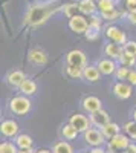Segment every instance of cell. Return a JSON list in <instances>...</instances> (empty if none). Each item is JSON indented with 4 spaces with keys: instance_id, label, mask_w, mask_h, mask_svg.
Returning a JSON list of instances; mask_svg holds the SVG:
<instances>
[{
    "instance_id": "6da1fadb",
    "label": "cell",
    "mask_w": 136,
    "mask_h": 153,
    "mask_svg": "<svg viewBox=\"0 0 136 153\" xmlns=\"http://www.w3.org/2000/svg\"><path fill=\"white\" fill-rule=\"evenodd\" d=\"M58 9H60L58 2H41L38 5H32L26 14V23L31 26L41 25L51 16H54Z\"/></svg>"
},
{
    "instance_id": "7a4b0ae2",
    "label": "cell",
    "mask_w": 136,
    "mask_h": 153,
    "mask_svg": "<svg viewBox=\"0 0 136 153\" xmlns=\"http://www.w3.org/2000/svg\"><path fill=\"white\" fill-rule=\"evenodd\" d=\"M8 107H9L11 113L17 115V117H23V115H28L31 112L32 103H31L29 97H26V95H16L9 100Z\"/></svg>"
},
{
    "instance_id": "3957f363",
    "label": "cell",
    "mask_w": 136,
    "mask_h": 153,
    "mask_svg": "<svg viewBox=\"0 0 136 153\" xmlns=\"http://www.w3.org/2000/svg\"><path fill=\"white\" fill-rule=\"evenodd\" d=\"M84 138V143L90 146V147H103L107 141H106V136L103 135L101 129H96V127H90L83 133Z\"/></svg>"
},
{
    "instance_id": "277c9868",
    "label": "cell",
    "mask_w": 136,
    "mask_h": 153,
    "mask_svg": "<svg viewBox=\"0 0 136 153\" xmlns=\"http://www.w3.org/2000/svg\"><path fill=\"white\" fill-rule=\"evenodd\" d=\"M104 35H106V38L110 43H116L119 46H126V43L129 42L127 40V34L121 28L113 26V25H110V26H107L104 29Z\"/></svg>"
},
{
    "instance_id": "5b68a950",
    "label": "cell",
    "mask_w": 136,
    "mask_h": 153,
    "mask_svg": "<svg viewBox=\"0 0 136 153\" xmlns=\"http://www.w3.org/2000/svg\"><path fill=\"white\" fill-rule=\"evenodd\" d=\"M69 29L77 35H84L89 31V20L83 14H78L75 17L69 19Z\"/></svg>"
},
{
    "instance_id": "8992f818",
    "label": "cell",
    "mask_w": 136,
    "mask_h": 153,
    "mask_svg": "<svg viewBox=\"0 0 136 153\" xmlns=\"http://www.w3.org/2000/svg\"><path fill=\"white\" fill-rule=\"evenodd\" d=\"M130 138L124 133H119L116 136H113L112 139L107 141V150H112V152H124L129 149L130 146Z\"/></svg>"
},
{
    "instance_id": "52a82bcc",
    "label": "cell",
    "mask_w": 136,
    "mask_h": 153,
    "mask_svg": "<svg viewBox=\"0 0 136 153\" xmlns=\"http://www.w3.org/2000/svg\"><path fill=\"white\" fill-rule=\"evenodd\" d=\"M66 65L67 66H78V68H86L87 66V57L83 51L80 49H72L66 55Z\"/></svg>"
},
{
    "instance_id": "ba28073f",
    "label": "cell",
    "mask_w": 136,
    "mask_h": 153,
    "mask_svg": "<svg viewBox=\"0 0 136 153\" xmlns=\"http://www.w3.org/2000/svg\"><path fill=\"white\" fill-rule=\"evenodd\" d=\"M69 124L72 127H75V129L80 132V133H84L87 129H90L92 124H90V118H87L84 113H72V117L69 118Z\"/></svg>"
},
{
    "instance_id": "9c48e42d",
    "label": "cell",
    "mask_w": 136,
    "mask_h": 153,
    "mask_svg": "<svg viewBox=\"0 0 136 153\" xmlns=\"http://www.w3.org/2000/svg\"><path fill=\"white\" fill-rule=\"evenodd\" d=\"M81 107L86 113H95V112H100L103 109V103H101V100L95 97V95H87V97H84L83 101H81Z\"/></svg>"
},
{
    "instance_id": "30bf717a",
    "label": "cell",
    "mask_w": 136,
    "mask_h": 153,
    "mask_svg": "<svg viewBox=\"0 0 136 153\" xmlns=\"http://www.w3.org/2000/svg\"><path fill=\"white\" fill-rule=\"evenodd\" d=\"M112 92L118 100H129L133 94V89H132V84H129L126 81H118L113 84Z\"/></svg>"
},
{
    "instance_id": "8fae6325",
    "label": "cell",
    "mask_w": 136,
    "mask_h": 153,
    "mask_svg": "<svg viewBox=\"0 0 136 153\" xmlns=\"http://www.w3.org/2000/svg\"><path fill=\"white\" fill-rule=\"evenodd\" d=\"M96 68L100 69L101 75H115L116 69H118V61L112 60V58H100L96 63Z\"/></svg>"
},
{
    "instance_id": "7c38bea8",
    "label": "cell",
    "mask_w": 136,
    "mask_h": 153,
    "mask_svg": "<svg viewBox=\"0 0 136 153\" xmlns=\"http://www.w3.org/2000/svg\"><path fill=\"white\" fill-rule=\"evenodd\" d=\"M89 118H90V124H92L93 127H96V129H103L106 124L110 123V115H109V112H106L104 109H101L100 112L92 113Z\"/></svg>"
},
{
    "instance_id": "4fadbf2b",
    "label": "cell",
    "mask_w": 136,
    "mask_h": 153,
    "mask_svg": "<svg viewBox=\"0 0 136 153\" xmlns=\"http://www.w3.org/2000/svg\"><path fill=\"white\" fill-rule=\"evenodd\" d=\"M24 80H26V75H24L23 71H18V69L11 71V72L6 75V83H8V86L12 87V89H18Z\"/></svg>"
},
{
    "instance_id": "5bb4252c",
    "label": "cell",
    "mask_w": 136,
    "mask_h": 153,
    "mask_svg": "<svg viewBox=\"0 0 136 153\" xmlns=\"http://www.w3.org/2000/svg\"><path fill=\"white\" fill-rule=\"evenodd\" d=\"M0 132L6 138H12L18 135V124L14 120H3L0 124Z\"/></svg>"
},
{
    "instance_id": "9a60e30c",
    "label": "cell",
    "mask_w": 136,
    "mask_h": 153,
    "mask_svg": "<svg viewBox=\"0 0 136 153\" xmlns=\"http://www.w3.org/2000/svg\"><path fill=\"white\" fill-rule=\"evenodd\" d=\"M28 58H29V61L32 63L34 66H44L47 63V54L40 48L32 49L29 52V55H28Z\"/></svg>"
},
{
    "instance_id": "2e32d148",
    "label": "cell",
    "mask_w": 136,
    "mask_h": 153,
    "mask_svg": "<svg viewBox=\"0 0 136 153\" xmlns=\"http://www.w3.org/2000/svg\"><path fill=\"white\" fill-rule=\"evenodd\" d=\"M122 54H124V46H119L116 43H107L104 46V55L107 58H112V60L118 61Z\"/></svg>"
},
{
    "instance_id": "e0dca14e",
    "label": "cell",
    "mask_w": 136,
    "mask_h": 153,
    "mask_svg": "<svg viewBox=\"0 0 136 153\" xmlns=\"http://www.w3.org/2000/svg\"><path fill=\"white\" fill-rule=\"evenodd\" d=\"M100 78H101V72H100V69L96 68V65H95V66L87 65V66L84 68L83 80L89 81V83H96V81H100Z\"/></svg>"
},
{
    "instance_id": "ac0fdd59",
    "label": "cell",
    "mask_w": 136,
    "mask_h": 153,
    "mask_svg": "<svg viewBox=\"0 0 136 153\" xmlns=\"http://www.w3.org/2000/svg\"><path fill=\"white\" fill-rule=\"evenodd\" d=\"M80 12L83 16H95L98 11V5L95 0H80Z\"/></svg>"
},
{
    "instance_id": "d6986e66",
    "label": "cell",
    "mask_w": 136,
    "mask_h": 153,
    "mask_svg": "<svg viewBox=\"0 0 136 153\" xmlns=\"http://www.w3.org/2000/svg\"><path fill=\"white\" fill-rule=\"evenodd\" d=\"M101 132H103V135L106 136V139H112L113 136H116V135L121 133V127H119V124L110 121L109 124H106V126L103 127Z\"/></svg>"
},
{
    "instance_id": "ffe728a7",
    "label": "cell",
    "mask_w": 136,
    "mask_h": 153,
    "mask_svg": "<svg viewBox=\"0 0 136 153\" xmlns=\"http://www.w3.org/2000/svg\"><path fill=\"white\" fill-rule=\"evenodd\" d=\"M18 91H20L21 95L31 97V95H34L37 92V83L34 80H31V78H26V80L21 83V86L18 87Z\"/></svg>"
},
{
    "instance_id": "44dd1931",
    "label": "cell",
    "mask_w": 136,
    "mask_h": 153,
    "mask_svg": "<svg viewBox=\"0 0 136 153\" xmlns=\"http://www.w3.org/2000/svg\"><path fill=\"white\" fill-rule=\"evenodd\" d=\"M78 135H80V132L75 127H72L69 123L61 126V136L64 138V141H73V139L78 138Z\"/></svg>"
},
{
    "instance_id": "7402d4cb",
    "label": "cell",
    "mask_w": 136,
    "mask_h": 153,
    "mask_svg": "<svg viewBox=\"0 0 136 153\" xmlns=\"http://www.w3.org/2000/svg\"><path fill=\"white\" fill-rule=\"evenodd\" d=\"M14 141H16V146L18 149H32V146H34L32 138L26 133H18Z\"/></svg>"
},
{
    "instance_id": "603a6c76",
    "label": "cell",
    "mask_w": 136,
    "mask_h": 153,
    "mask_svg": "<svg viewBox=\"0 0 136 153\" xmlns=\"http://www.w3.org/2000/svg\"><path fill=\"white\" fill-rule=\"evenodd\" d=\"M52 152L54 153H73V147L67 141H57L52 146Z\"/></svg>"
},
{
    "instance_id": "cb8c5ba5",
    "label": "cell",
    "mask_w": 136,
    "mask_h": 153,
    "mask_svg": "<svg viewBox=\"0 0 136 153\" xmlns=\"http://www.w3.org/2000/svg\"><path fill=\"white\" fill-rule=\"evenodd\" d=\"M96 5H98V12L101 14V12L116 9V0H96Z\"/></svg>"
},
{
    "instance_id": "d4e9b609",
    "label": "cell",
    "mask_w": 136,
    "mask_h": 153,
    "mask_svg": "<svg viewBox=\"0 0 136 153\" xmlns=\"http://www.w3.org/2000/svg\"><path fill=\"white\" fill-rule=\"evenodd\" d=\"M63 12H64V16L67 19H72V17L81 14V12H80V5L78 3H66L63 6Z\"/></svg>"
},
{
    "instance_id": "484cf974",
    "label": "cell",
    "mask_w": 136,
    "mask_h": 153,
    "mask_svg": "<svg viewBox=\"0 0 136 153\" xmlns=\"http://www.w3.org/2000/svg\"><path fill=\"white\" fill-rule=\"evenodd\" d=\"M118 63H119V66L133 68V66L136 65V57H135V55H132V54H129V52H126V51H124V54L121 55V58L118 60Z\"/></svg>"
},
{
    "instance_id": "4316f807",
    "label": "cell",
    "mask_w": 136,
    "mask_h": 153,
    "mask_svg": "<svg viewBox=\"0 0 136 153\" xmlns=\"http://www.w3.org/2000/svg\"><path fill=\"white\" fill-rule=\"evenodd\" d=\"M83 72H84V68H78V66H67V65H66V74H67L69 78L80 80V78H83Z\"/></svg>"
},
{
    "instance_id": "83f0119b",
    "label": "cell",
    "mask_w": 136,
    "mask_h": 153,
    "mask_svg": "<svg viewBox=\"0 0 136 153\" xmlns=\"http://www.w3.org/2000/svg\"><path fill=\"white\" fill-rule=\"evenodd\" d=\"M130 68H126V66H118V69H116V72H115V76H116V80L118 81H127V78H129V75H130Z\"/></svg>"
},
{
    "instance_id": "f1b7e54d",
    "label": "cell",
    "mask_w": 136,
    "mask_h": 153,
    "mask_svg": "<svg viewBox=\"0 0 136 153\" xmlns=\"http://www.w3.org/2000/svg\"><path fill=\"white\" fill-rule=\"evenodd\" d=\"M124 130H126V133H127V136L130 138V139H135L136 141V121H127L126 124H124Z\"/></svg>"
},
{
    "instance_id": "f546056e",
    "label": "cell",
    "mask_w": 136,
    "mask_h": 153,
    "mask_svg": "<svg viewBox=\"0 0 136 153\" xmlns=\"http://www.w3.org/2000/svg\"><path fill=\"white\" fill-rule=\"evenodd\" d=\"M101 25H103V17L101 16H90L89 19V28L95 31H101Z\"/></svg>"
},
{
    "instance_id": "4dcf8cb0",
    "label": "cell",
    "mask_w": 136,
    "mask_h": 153,
    "mask_svg": "<svg viewBox=\"0 0 136 153\" xmlns=\"http://www.w3.org/2000/svg\"><path fill=\"white\" fill-rule=\"evenodd\" d=\"M0 153H18V147L14 143L5 141V143H2V146H0Z\"/></svg>"
},
{
    "instance_id": "1f68e13d",
    "label": "cell",
    "mask_w": 136,
    "mask_h": 153,
    "mask_svg": "<svg viewBox=\"0 0 136 153\" xmlns=\"http://www.w3.org/2000/svg\"><path fill=\"white\" fill-rule=\"evenodd\" d=\"M103 17V20H107V22H113V20H118L121 17V12L118 9H112V11H107V12H101L100 14Z\"/></svg>"
},
{
    "instance_id": "d6a6232c",
    "label": "cell",
    "mask_w": 136,
    "mask_h": 153,
    "mask_svg": "<svg viewBox=\"0 0 136 153\" xmlns=\"http://www.w3.org/2000/svg\"><path fill=\"white\" fill-rule=\"evenodd\" d=\"M124 51H126V52H129V54H132V55H135V57H136V42H135V40H130V42H127V43H126V46H124Z\"/></svg>"
},
{
    "instance_id": "836d02e7",
    "label": "cell",
    "mask_w": 136,
    "mask_h": 153,
    "mask_svg": "<svg viewBox=\"0 0 136 153\" xmlns=\"http://www.w3.org/2000/svg\"><path fill=\"white\" fill-rule=\"evenodd\" d=\"M84 37L87 38L89 42H95V40H98V37H100V31H95V29L89 28V31L84 34Z\"/></svg>"
},
{
    "instance_id": "e575fe53",
    "label": "cell",
    "mask_w": 136,
    "mask_h": 153,
    "mask_svg": "<svg viewBox=\"0 0 136 153\" xmlns=\"http://www.w3.org/2000/svg\"><path fill=\"white\" fill-rule=\"evenodd\" d=\"M127 83L132 84V86H136V69H132L130 71V75L127 78Z\"/></svg>"
},
{
    "instance_id": "d590c367",
    "label": "cell",
    "mask_w": 136,
    "mask_h": 153,
    "mask_svg": "<svg viewBox=\"0 0 136 153\" xmlns=\"http://www.w3.org/2000/svg\"><path fill=\"white\" fill-rule=\"evenodd\" d=\"M126 8L130 11H136V0H126Z\"/></svg>"
},
{
    "instance_id": "8d00e7d4",
    "label": "cell",
    "mask_w": 136,
    "mask_h": 153,
    "mask_svg": "<svg viewBox=\"0 0 136 153\" xmlns=\"http://www.w3.org/2000/svg\"><path fill=\"white\" fill-rule=\"evenodd\" d=\"M127 20L130 25H136V11H130L127 14Z\"/></svg>"
},
{
    "instance_id": "74e56055",
    "label": "cell",
    "mask_w": 136,
    "mask_h": 153,
    "mask_svg": "<svg viewBox=\"0 0 136 153\" xmlns=\"http://www.w3.org/2000/svg\"><path fill=\"white\" fill-rule=\"evenodd\" d=\"M89 153H107V150H104L103 147H92Z\"/></svg>"
},
{
    "instance_id": "f35d334b",
    "label": "cell",
    "mask_w": 136,
    "mask_h": 153,
    "mask_svg": "<svg viewBox=\"0 0 136 153\" xmlns=\"http://www.w3.org/2000/svg\"><path fill=\"white\" fill-rule=\"evenodd\" d=\"M127 152H129V153H136V144H133V143H132V144L129 146Z\"/></svg>"
},
{
    "instance_id": "ab89813d",
    "label": "cell",
    "mask_w": 136,
    "mask_h": 153,
    "mask_svg": "<svg viewBox=\"0 0 136 153\" xmlns=\"http://www.w3.org/2000/svg\"><path fill=\"white\" fill-rule=\"evenodd\" d=\"M18 153H35L34 149H18Z\"/></svg>"
},
{
    "instance_id": "60d3db41",
    "label": "cell",
    "mask_w": 136,
    "mask_h": 153,
    "mask_svg": "<svg viewBox=\"0 0 136 153\" xmlns=\"http://www.w3.org/2000/svg\"><path fill=\"white\" fill-rule=\"evenodd\" d=\"M35 153H54V152L49 150V149H40V150H37Z\"/></svg>"
},
{
    "instance_id": "b9f144b4",
    "label": "cell",
    "mask_w": 136,
    "mask_h": 153,
    "mask_svg": "<svg viewBox=\"0 0 136 153\" xmlns=\"http://www.w3.org/2000/svg\"><path fill=\"white\" fill-rule=\"evenodd\" d=\"M132 117H133V121H136V109L133 110V113H132Z\"/></svg>"
},
{
    "instance_id": "7bdbcfd3",
    "label": "cell",
    "mask_w": 136,
    "mask_h": 153,
    "mask_svg": "<svg viewBox=\"0 0 136 153\" xmlns=\"http://www.w3.org/2000/svg\"><path fill=\"white\" fill-rule=\"evenodd\" d=\"M37 2H40V3H41V2H49V0H37Z\"/></svg>"
},
{
    "instance_id": "ee69618b",
    "label": "cell",
    "mask_w": 136,
    "mask_h": 153,
    "mask_svg": "<svg viewBox=\"0 0 136 153\" xmlns=\"http://www.w3.org/2000/svg\"><path fill=\"white\" fill-rule=\"evenodd\" d=\"M107 153H115V152H112V150H107Z\"/></svg>"
},
{
    "instance_id": "f6af8a7d",
    "label": "cell",
    "mask_w": 136,
    "mask_h": 153,
    "mask_svg": "<svg viewBox=\"0 0 136 153\" xmlns=\"http://www.w3.org/2000/svg\"><path fill=\"white\" fill-rule=\"evenodd\" d=\"M119 153H129V152H127V150H124V152H119Z\"/></svg>"
},
{
    "instance_id": "bcb514c9",
    "label": "cell",
    "mask_w": 136,
    "mask_h": 153,
    "mask_svg": "<svg viewBox=\"0 0 136 153\" xmlns=\"http://www.w3.org/2000/svg\"><path fill=\"white\" fill-rule=\"evenodd\" d=\"M81 153H89V152H81Z\"/></svg>"
}]
</instances>
